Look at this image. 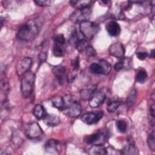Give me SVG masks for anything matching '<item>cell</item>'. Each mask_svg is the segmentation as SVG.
Returning <instances> with one entry per match:
<instances>
[{
  "label": "cell",
  "mask_w": 155,
  "mask_h": 155,
  "mask_svg": "<svg viewBox=\"0 0 155 155\" xmlns=\"http://www.w3.org/2000/svg\"><path fill=\"white\" fill-rule=\"evenodd\" d=\"M150 56V57H152V58H154V50H153V49L151 50Z\"/></svg>",
  "instance_id": "39"
},
{
  "label": "cell",
  "mask_w": 155,
  "mask_h": 155,
  "mask_svg": "<svg viewBox=\"0 0 155 155\" xmlns=\"http://www.w3.org/2000/svg\"><path fill=\"white\" fill-rule=\"evenodd\" d=\"M63 98L65 106L62 111L64 114L70 117H78L82 113L81 104L75 101L71 95H65Z\"/></svg>",
  "instance_id": "2"
},
{
  "label": "cell",
  "mask_w": 155,
  "mask_h": 155,
  "mask_svg": "<svg viewBox=\"0 0 155 155\" xmlns=\"http://www.w3.org/2000/svg\"><path fill=\"white\" fill-rule=\"evenodd\" d=\"M64 45L54 44L53 45V54L56 57H62L65 53V48Z\"/></svg>",
  "instance_id": "23"
},
{
  "label": "cell",
  "mask_w": 155,
  "mask_h": 155,
  "mask_svg": "<svg viewBox=\"0 0 155 155\" xmlns=\"http://www.w3.org/2000/svg\"><path fill=\"white\" fill-rule=\"evenodd\" d=\"M105 28L108 35L111 36H118L121 31L119 24L115 21H109L105 26Z\"/></svg>",
  "instance_id": "14"
},
{
  "label": "cell",
  "mask_w": 155,
  "mask_h": 155,
  "mask_svg": "<svg viewBox=\"0 0 155 155\" xmlns=\"http://www.w3.org/2000/svg\"><path fill=\"white\" fill-rule=\"evenodd\" d=\"M88 46L89 44L85 39H80L76 45V48L79 52H84Z\"/></svg>",
  "instance_id": "26"
},
{
  "label": "cell",
  "mask_w": 155,
  "mask_h": 155,
  "mask_svg": "<svg viewBox=\"0 0 155 155\" xmlns=\"http://www.w3.org/2000/svg\"><path fill=\"white\" fill-rule=\"evenodd\" d=\"M93 91L90 90H87V89L82 90L80 92V96L83 100H87V99L88 100Z\"/></svg>",
  "instance_id": "31"
},
{
  "label": "cell",
  "mask_w": 155,
  "mask_h": 155,
  "mask_svg": "<svg viewBox=\"0 0 155 155\" xmlns=\"http://www.w3.org/2000/svg\"><path fill=\"white\" fill-rule=\"evenodd\" d=\"M84 52H85L86 54L88 56H94L96 54L95 50L93 48V47H92L90 45H89L87 47V48L86 49V50Z\"/></svg>",
  "instance_id": "35"
},
{
  "label": "cell",
  "mask_w": 155,
  "mask_h": 155,
  "mask_svg": "<svg viewBox=\"0 0 155 155\" xmlns=\"http://www.w3.org/2000/svg\"><path fill=\"white\" fill-rule=\"evenodd\" d=\"M147 143L150 149L154 151L155 150V143H154V133H151L149 134L147 139Z\"/></svg>",
  "instance_id": "30"
},
{
  "label": "cell",
  "mask_w": 155,
  "mask_h": 155,
  "mask_svg": "<svg viewBox=\"0 0 155 155\" xmlns=\"http://www.w3.org/2000/svg\"><path fill=\"white\" fill-rule=\"evenodd\" d=\"M54 44L64 45L65 43V39L62 34H58L53 38Z\"/></svg>",
  "instance_id": "29"
},
{
  "label": "cell",
  "mask_w": 155,
  "mask_h": 155,
  "mask_svg": "<svg viewBox=\"0 0 155 155\" xmlns=\"http://www.w3.org/2000/svg\"><path fill=\"white\" fill-rule=\"evenodd\" d=\"M44 123L48 127H55L57 126L60 123L59 117L54 114H46L43 118Z\"/></svg>",
  "instance_id": "17"
},
{
  "label": "cell",
  "mask_w": 155,
  "mask_h": 155,
  "mask_svg": "<svg viewBox=\"0 0 155 155\" xmlns=\"http://www.w3.org/2000/svg\"><path fill=\"white\" fill-rule=\"evenodd\" d=\"M91 14V7L82 9H76L70 17V20L73 22H81L87 21L90 18Z\"/></svg>",
  "instance_id": "5"
},
{
  "label": "cell",
  "mask_w": 155,
  "mask_h": 155,
  "mask_svg": "<svg viewBox=\"0 0 155 155\" xmlns=\"http://www.w3.org/2000/svg\"><path fill=\"white\" fill-rule=\"evenodd\" d=\"M43 134V131L39 125L36 122L30 123L25 129V136L30 140L39 139Z\"/></svg>",
  "instance_id": "6"
},
{
  "label": "cell",
  "mask_w": 155,
  "mask_h": 155,
  "mask_svg": "<svg viewBox=\"0 0 155 155\" xmlns=\"http://www.w3.org/2000/svg\"><path fill=\"white\" fill-rule=\"evenodd\" d=\"M39 6H46L50 5L51 3L50 1H34Z\"/></svg>",
  "instance_id": "37"
},
{
  "label": "cell",
  "mask_w": 155,
  "mask_h": 155,
  "mask_svg": "<svg viewBox=\"0 0 155 155\" xmlns=\"http://www.w3.org/2000/svg\"><path fill=\"white\" fill-rule=\"evenodd\" d=\"M53 72L60 85H62L66 78V69L64 66L59 65L53 67Z\"/></svg>",
  "instance_id": "15"
},
{
  "label": "cell",
  "mask_w": 155,
  "mask_h": 155,
  "mask_svg": "<svg viewBox=\"0 0 155 155\" xmlns=\"http://www.w3.org/2000/svg\"><path fill=\"white\" fill-rule=\"evenodd\" d=\"M150 114L151 115V116L153 117H154V105H152L150 107Z\"/></svg>",
  "instance_id": "38"
},
{
  "label": "cell",
  "mask_w": 155,
  "mask_h": 155,
  "mask_svg": "<svg viewBox=\"0 0 155 155\" xmlns=\"http://www.w3.org/2000/svg\"><path fill=\"white\" fill-rule=\"evenodd\" d=\"M137 93L135 89L132 90L128 96L127 99V105L128 107H131L135 103L136 100Z\"/></svg>",
  "instance_id": "24"
},
{
  "label": "cell",
  "mask_w": 155,
  "mask_h": 155,
  "mask_svg": "<svg viewBox=\"0 0 155 155\" xmlns=\"http://www.w3.org/2000/svg\"><path fill=\"white\" fill-rule=\"evenodd\" d=\"M106 97L104 92L101 90H93L88 99L89 105L91 108H96L101 105Z\"/></svg>",
  "instance_id": "8"
},
{
  "label": "cell",
  "mask_w": 155,
  "mask_h": 155,
  "mask_svg": "<svg viewBox=\"0 0 155 155\" xmlns=\"http://www.w3.org/2000/svg\"><path fill=\"white\" fill-rule=\"evenodd\" d=\"M147 73L144 69H140L137 73L136 76V81L139 83L143 84L147 80Z\"/></svg>",
  "instance_id": "27"
},
{
  "label": "cell",
  "mask_w": 155,
  "mask_h": 155,
  "mask_svg": "<svg viewBox=\"0 0 155 155\" xmlns=\"http://www.w3.org/2000/svg\"><path fill=\"white\" fill-rule=\"evenodd\" d=\"M78 34V33L76 30L74 28H73V29H72V30H71V34H70V36L69 38V40H68L69 43L74 47H76L77 43L78 42V41L80 39L79 38V36Z\"/></svg>",
  "instance_id": "25"
},
{
  "label": "cell",
  "mask_w": 155,
  "mask_h": 155,
  "mask_svg": "<svg viewBox=\"0 0 155 155\" xmlns=\"http://www.w3.org/2000/svg\"><path fill=\"white\" fill-rule=\"evenodd\" d=\"M51 103L55 108L59 110H62L64 108L65 104L64 98L60 96H53L51 98Z\"/></svg>",
  "instance_id": "21"
},
{
  "label": "cell",
  "mask_w": 155,
  "mask_h": 155,
  "mask_svg": "<svg viewBox=\"0 0 155 155\" xmlns=\"http://www.w3.org/2000/svg\"><path fill=\"white\" fill-rule=\"evenodd\" d=\"M125 59L124 58H121L120 60L116 62V64L114 65V70L116 71L120 70L123 69L125 67Z\"/></svg>",
  "instance_id": "33"
},
{
  "label": "cell",
  "mask_w": 155,
  "mask_h": 155,
  "mask_svg": "<svg viewBox=\"0 0 155 155\" xmlns=\"http://www.w3.org/2000/svg\"><path fill=\"white\" fill-rule=\"evenodd\" d=\"M1 88L2 93L5 95H7L10 91V86L7 82H5V81H1Z\"/></svg>",
  "instance_id": "32"
},
{
  "label": "cell",
  "mask_w": 155,
  "mask_h": 155,
  "mask_svg": "<svg viewBox=\"0 0 155 155\" xmlns=\"http://www.w3.org/2000/svg\"><path fill=\"white\" fill-rule=\"evenodd\" d=\"M90 69L94 74H108L111 70V65L107 61L101 60L99 63H92L90 66Z\"/></svg>",
  "instance_id": "7"
},
{
  "label": "cell",
  "mask_w": 155,
  "mask_h": 155,
  "mask_svg": "<svg viewBox=\"0 0 155 155\" xmlns=\"http://www.w3.org/2000/svg\"><path fill=\"white\" fill-rule=\"evenodd\" d=\"M33 114L38 119H43L47 114L44 107L41 104H37L35 105L33 110Z\"/></svg>",
  "instance_id": "19"
},
{
  "label": "cell",
  "mask_w": 155,
  "mask_h": 155,
  "mask_svg": "<svg viewBox=\"0 0 155 155\" xmlns=\"http://www.w3.org/2000/svg\"><path fill=\"white\" fill-rule=\"evenodd\" d=\"M105 136H104V134L100 132H97L85 136L84 139V141L87 144H101L105 142Z\"/></svg>",
  "instance_id": "12"
},
{
  "label": "cell",
  "mask_w": 155,
  "mask_h": 155,
  "mask_svg": "<svg viewBox=\"0 0 155 155\" xmlns=\"http://www.w3.org/2000/svg\"><path fill=\"white\" fill-rule=\"evenodd\" d=\"M88 153L91 155L107 154V148L102 144H96L91 146L88 150Z\"/></svg>",
  "instance_id": "16"
},
{
  "label": "cell",
  "mask_w": 155,
  "mask_h": 155,
  "mask_svg": "<svg viewBox=\"0 0 155 155\" xmlns=\"http://www.w3.org/2000/svg\"><path fill=\"white\" fill-rule=\"evenodd\" d=\"M79 30L85 39H91L97 33L99 27L94 22L87 20L79 23Z\"/></svg>",
  "instance_id": "4"
},
{
  "label": "cell",
  "mask_w": 155,
  "mask_h": 155,
  "mask_svg": "<svg viewBox=\"0 0 155 155\" xmlns=\"http://www.w3.org/2000/svg\"><path fill=\"white\" fill-rule=\"evenodd\" d=\"M44 148L48 153H58L61 150V143L57 140L50 139L45 143Z\"/></svg>",
  "instance_id": "13"
},
{
  "label": "cell",
  "mask_w": 155,
  "mask_h": 155,
  "mask_svg": "<svg viewBox=\"0 0 155 155\" xmlns=\"http://www.w3.org/2000/svg\"><path fill=\"white\" fill-rule=\"evenodd\" d=\"M109 53L110 55L121 59L124 58L125 54V48L122 43L117 42L110 45L109 47Z\"/></svg>",
  "instance_id": "11"
},
{
  "label": "cell",
  "mask_w": 155,
  "mask_h": 155,
  "mask_svg": "<svg viewBox=\"0 0 155 155\" xmlns=\"http://www.w3.org/2000/svg\"><path fill=\"white\" fill-rule=\"evenodd\" d=\"M32 64V59L27 57L20 59L16 64V70L18 76H22L27 71H30V68Z\"/></svg>",
  "instance_id": "9"
},
{
  "label": "cell",
  "mask_w": 155,
  "mask_h": 155,
  "mask_svg": "<svg viewBox=\"0 0 155 155\" xmlns=\"http://www.w3.org/2000/svg\"><path fill=\"white\" fill-rule=\"evenodd\" d=\"M42 25L41 21L38 18L27 21L19 29L17 38L24 41H32L38 36Z\"/></svg>",
  "instance_id": "1"
},
{
  "label": "cell",
  "mask_w": 155,
  "mask_h": 155,
  "mask_svg": "<svg viewBox=\"0 0 155 155\" xmlns=\"http://www.w3.org/2000/svg\"><path fill=\"white\" fill-rule=\"evenodd\" d=\"M94 1H71L70 4L76 9H82L91 6Z\"/></svg>",
  "instance_id": "18"
},
{
  "label": "cell",
  "mask_w": 155,
  "mask_h": 155,
  "mask_svg": "<svg viewBox=\"0 0 155 155\" xmlns=\"http://www.w3.org/2000/svg\"><path fill=\"white\" fill-rule=\"evenodd\" d=\"M102 111H97L95 112H89L82 115L81 119L83 122L87 125H92L96 124L102 117Z\"/></svg>",
  "instance_id": "10"
},
{
  "label": "cell",
  "mask_w": 155,
  "mask_h": 155,
  "mask_svg": "<svg viewBox=\"0 0 155 155\" xmlns=\"http://www.w3.org/2000/svg\"><path fill=\"white\" fill-rule=\"evenodd\" d=\"M116 127L118 131L122 133H124L126 132L127 129V122L124 120H118L116 122Z\"/></svg>",
  "instance_id": "28"
},
{
  "label": "cell",
  "mask_w": 155,
  "mask_h": 155,
  "mask_svg": "<svg viewBox=\"0 0 155 155\" xmlns=\"http://www.w3.org/2000/svg\"><path fill=\"white\" fill-rule=\"evenodd\" d=\"M35 80V74L31 71H28L22 75L21 81V90L24 97L27 98L32 94Z\"/></svg>",
  "instance_id": "3"
},
{
  "label": "cell",
  "mask_w": 155,
  "mask_h": 155,
  "mask_svg": "<svg viewBox=\"0 0 155 155\" xmlns=\"http://www.w3.org/2000/svg\"><path fill=\"white\" fill-rule=\"evenodd\" d=\"M136 56L139 60H144L148 56V53L145 51H139L136 53Z\"/></svg>",
  "instance_id": "36"
},
{
  "label": "cell",
  "mask_w": 155,
  "mask_h": 155,
  "mask_svg": "<svg viewBox=\"0 0 155 155\" xmlns=\"http://www.w3.org/2000/svg\"><path fill=\"white\" fill-rule=\"evenodd\" d=\"M121 104V101L118 100H113L108 102L107 104V110L109 113H113L116 110V109Z\"/></svg>",
  "instance_id": "22"
},
{
  "label": "cell",
  "mask_w": 155,
  "mask_h": 155,
  "mask_svg": "<svg viewBox=\"0 0 155 155\" xmlns=\"http://www.w3.org/2000/svg\"><path fill=\"white\" fill-rule=\"evenodd\" d=\"M71 65L73 68L74 71H76L78 70L79 67V60L78 58H76L71 61Z\"/></svg>",
  "instance_id": "34"
},
{
  "label": "cell",
  "mask_w": 155,
  "mask_h": 155,
  "mask_svg": "<svg viewBox=\"0 0 155 155\" xmlns=\"http://www.w3.org/2000/svg\"><path fill=\"white\" fill-rule=\"evenodd\" d=\"M121 154H129V155H136L139 154V151L136 147L133 144L130 143L125 146L121 151Z\"/></svg>",
  "instance_id": "20"
}]
</instances>
